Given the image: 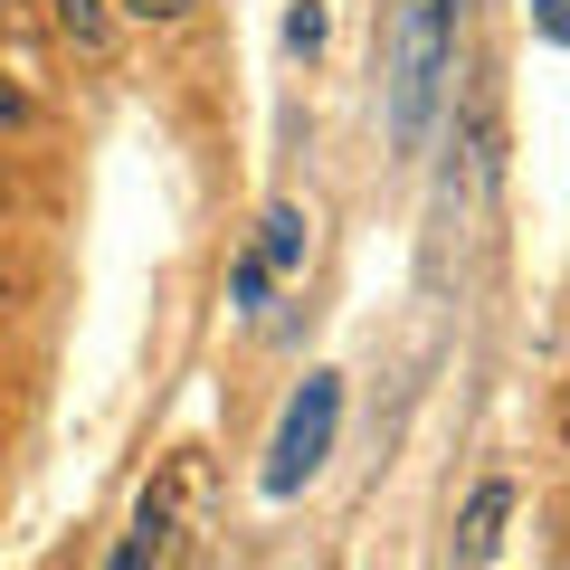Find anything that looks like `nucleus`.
<instances>
[{"instance_id": "obj_5", "label": "nucleus", "mask_w": 570, "mask_h": 570, "mask_svg": "<svg viewBox=\"0 0 570 570\" xmlns=\"http://www.w3.org/2000/svg\"><path fill=\"white\" fill-rule=\"evenodd\" d=\"M305 209H295V200H276V209H266V219H257V266H266V276H295V266H305Z\"/></svg>"}, {"instance_id": "obj_6", "label": "nucleus", "mask_w": 570, "mask_h": 570, "mask_svg": "<svg viewBox=\"0 0 570 570\" xmlns=\"http://www.w3.org/2000/svg\"><path fill=\"white\" fill-rule=\"evenodd\" d=\"M48 20H58L86 58H105V48H115V10H105V0H48Z\"/></svg>"}, {"instance_id": "obj_12", "label": "nucleus", "mask_w": 570, "mask_h": 570, "mask_svg": "<svg viewBox=\"0 0 570 570\" xmlns=\"http://www.w3.org/2000/svg\"><path fill=\"white\" fill-rule=\"evenodd\" d=\"M0 305H10V266H0Z\"/></svg>"}, {"instance_id": "obj_4", "label": "nucleus", "mask_w": 570, "mask_h": 570, "mask_svg": "<svg viewBox=\"0 0 570 570\" xmlns=\"http://www.w3.org/2000/svg\"><path fill=\"white\" fill-rule=\"evenodd\" d=\"M504 513H513V485H475L466 513H456V561H485L504 542Z\"/></svg>"}, {"instance_id": "obj_9", "label": "nucleus", "mask_w": 570, "mask_h": 570, "mask_svg": "<svg viewBox=\"0 0 570 570\" xmlns=\"http://www.w3.org/2000/svg\"><path fill=\"white\" fill-rule=\"evenodd\" d=\"M532 29H542L551 48H570V0H532Z\"/></svg>"}, {"instance_id": "obj_3", "label": "nucleus", "mask_w": 570, "mask_h": 570, "mask_svg": "<svg viewBox=\"0 0 570 570\" xmlns=\"http://www.w3.org/2000/svg\"><path fill=\"white\" fill-rule=\"evenodd\" d=\"M163 542H171V494H142V513L124 523V542H115L105 570H163Z\"/></svg>"}, {"instance_id": "obj_11", "label": "nucleus", "mask_w": 570, "mask_h": 570, "mask_svg": "<svg viewBox=\"0 0 570 570\" xmlns=\"http://www.w3.org/2000/svg\"><path fill=\"white\" fill-rule=\"evenodd\" d=\"M0 124H29V96H20L10 77H0Z\"/></svg>"}, {"instance_id": "obj_1", "label": "nucleus", "mask_w": 570, "mask_h": 570, "mask_svg": "<svg viewBox=\"0 0 570 570\" xmlns=\"http://www.w3.org/2000/svg\"><path fill=\"white\" fill-rule=\"evenodd\" d=\"M448 58H456V0H400V20H390V142L400 153H419L438 124Z\"/></svg>"}, {"instance_id": "obj_13", "label": "nucleus", "mask_w": 570, "mask_h": 570, "mask_svg": "<svg viewBox=\"0 0 570 570\" xmlns=\"http://www.w3.org/2000/svg\"><path fill=\"white\" fill-rule=\"evenodd\" d=\"M561 428H570V409H561Z\"/></svg>"}, {"instance_id": "obj_2", "label": "nucleus", "mask_w": 570, "mask_h": 570, "mask_svg": "<svg viewBox=\"0 0 570 570\" xmlns=\"http://www.w3.org/2000/svg\"><path fill=\"white\" fill-rule=\"evenodd\" d=\"M333 428H343V381H333V371H314V381L285 400V419H276V448H266V494L314 485V475H324V456H333Z\"/></svg>"}, {"instance_id": "obj_7", "label": "nucleus", "mask_w": 570, "mask_h": 570, "mask_svg": "<svg viewBox=\"0 0 570 570\" xmlns=\"http://www.w3.org/2000/svg\"><path fill=\"white\" fill-rule=\"evenodd\" d=\"M266 285H276V276H266V266H257V247H247V257H238V276H228V295H238V314H257V305H266Z\"/></svg>"}, {"instance_id": "obj_8", "label": "nucleus", "mask_w": 570, "mask_h": 570, "mask_svg": "<svg viewBox=\"0 0 570 570\" xmlns=\"http://www.w3.org/2000/svg\"><path fill=\"white\" fill-rule=\"evenodd\" d=\"M285 39H295V48L314 58V48H324V0H295V20H285Z\"/></svg>"}, {"instance_id": "obj_10", "label": "nucleus", "mask_w": 570, "mask_h": 570, "mask_svg": "<svg viewBox=\"0 0 570 570\" xmlns=\"http://www.w3.org/2000/svg\"><path fill=\"white\" fill-rule=\"evenodd\" d=\"M124 10H134V20H190L200 0H124Z\"/></svg>"}]
</instances>
